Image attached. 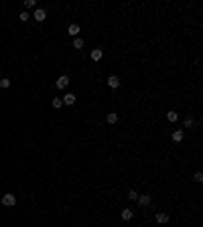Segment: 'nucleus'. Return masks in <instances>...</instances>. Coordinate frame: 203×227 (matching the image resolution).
<instances>
[{
  "mask_svg": "<svg viewBox=\"0 0 203 227\" xmlns=\"http://www.w3.org/2000/svg\"><path fill=\"white\" fill-rule=\"evenodd\" d=\"M14 203H16V197L12 195V193H6V195L2 197V205L4 207H12Z\"/></svg>",
  "mask_w": 203,
  "mask_h": 227,
  "instance_id": "obj_1",
  "label": "nucleus"
},
{
  "mask_svg": "<svg viewBox=\"0 0 203 227\" xmlns=\"http://www.w3.org/2000/svg\"><path fill=\"white\" fill-rule=\"evenodd\" d=\"M138 205H140V207H148L150 203H152V199H150V195H138Z\"/></svg>",
  "mask_w": 203,
  "mask_h": 227,
  "instance_id": "obj_2",
  "label": "nucleus"
},
{
  "mask_svg": "<svg viewBox=\"0 0 203 227\" xmlns=\"http://www.w3.org/2000/svg\"><path fill=\"white\" fill-rule=\"evenodd\" d=\"M55 85H57L59 89H65L67 85H69V77H67V75H61L57 81H55Z\"/></svg>",
  "mask_w": 203,
  "mask_h": 227,
  "instance_id": "obj_3",
  "label": "nucleus"
},
{
  "mask_svg": "<svg viewBox=\"0 0 203 227\" xmlns=\"http://www.w3.org/2000/svg\"><path fill=\"white\" fill-rule=\"evenodd\" d=\"M108 85H110L112 89L120 87V77L118 75H110V77H108Z\"/></svg>",
  "mask_w": 203,
  "mask_h": 227,
  "instance_id": "obj_4",
  "label": "nucleus"
},
{
  "mask_svg": "<svg viewBox=\"0 0 203 227\" xmlns=\"http://www.w3.org/2000/svg\"><path fill=\"white\" fill-rule=\"evenodd\" d=\"M35 20H39V23H43V20H45L47 18V12L45 10H43V8H37V10H35Z\"/></svg>",
  "mask_w": 203,
  "mask_h": 227,
  "instance_id": "obj_5",
  "label": "nucleus"
},
{
  "mask_svg": "<svg viewBox=\"0 0 203 227\" xmlns=\"http://www.w3.org/2000/svg\"><path fill=\"white\" fill-rule=\"evenodd\" d=\"M157 223H169V213H157Z\"/></svg>",
  "mask_w": 203,
  "mask_h": 227,
  "instance_id": "obj_6",
  "label": "nucleus"
},
{
  "mask_svg": "<svg viewBox=\"0 0 203 227\" xmlns=\"http://www.w3.org/2000/svg\"><path fill=\"white\" fill-rule=\"evenodd\" d=\"M63 104H65V106H73V104H75V95H73V93H65Z\"/></svg>",
  "mask_w": 203,
  "mask_h": 227,
  "instance_id": "obj_7",
  "label": "nucleus"
},
{
  "mask_svg": "<svg viewBox=\"0 0 203 227\" xmlns=\"http://www.w3.org/2000/svg\"><path fill=\"white\" fill-rule=\"evenodd\" d=\"M183 130H175V132H173V136H171V138H173V142H181V140H183Z\"/></svg>",
  "mask_w": 203,
  "mask_h": 227,
  "instance_id": "obj_8",
  "label": "nucleus"
},
{
  "mask_svg": "<svg viewBox=\"0 0 203 227\" xmlns=\"http://www.w3.org/2000/svg\"><path fill=\"white\" fill-rule=\"evenodd\" d=\"M132 215H134V213H132L130 209H124V211L120 213V217H122L124 221H130V219H132Z\"/></svg>",
  "mask_w": 203,
  "mask_h": 227,
  "instance_id": "obj_9",
  "label": "nucleus"
},
{
  "mask_svg": "<svg viewBox=\"0 0 203 227\" xmlns=\"http://www.w3.org/2000/svg\"><path fill=\"white\" fill-rule=\"evenodd\" d=\"M102 49H93L92 51V61H100V59H102Z\"/></svg>",
  "mask_w": 203,
  "mask_h": 227,
  "instance_id": "obj_10",
  "label": "nucleus"
},
{
  "mask_svg": "<svg viewBox=\"0 0 203 227\" xmlns=\"http://www.w3.org/2000/svg\"><path fill=\"white\" fill-rule=\"evenodd\" d=\"M77 33H79V24H69V35L77 37Z\"/></svg>",
  "mask_w": 203,
  "mask_h": 227,
  "instance_id": "obj_11",
  "label": "nucleus"
},
{
  "mask_svg": "<svg viewBox=\"0 0 203 227\" xmlns=\"http://www.w3.org/2000/svg\"><path fill=\"white\" fill-rule=\"evenodd\" d=\"M108 124H116V122H118V114H114V112H112V114H108Z\"/></svg>",
  "mask_w": 203,
  "mask_h": 227,
  "instance_id": "obj_12",
  "label": "nucleus"
},
{
  "mask_svg": "<svg viewBox=\"0 0 203 227\" xmlns=\"http://www.w3.org/2000/svg\"><path fill=\"white\" fill-rule=\"evenodd\" d=\"M167 120H169V122H177V120H179V114H175V112H167Z\"/></svg>",
  "mask_w": 203,
  "mask_h": 227,
  "instance_id": "obj_13",
  "label": "nucleus"
},
{
  "mask_svg": "<svg viewBox=\"0 0 203 227\" xmlns=\"http://www.w3.org/2000/svg\"><path fill=\"white\" fill-rule=\"evenodd\" d=\"M0 87H2V89H8V87H10V79H8V77L0 79Z\"/></svg>",
  "mask_w": 203,
  "mask_h": 227,
  "instance_id": "obj_14",
  "label": "nucleus"
},
{
  "mask_svg": "<svg viewBox=\"0 0 203 227\" xmlns=\"http://www.w3.org/2000/svg\"><path fill=\"white\" fill-rule=\"evenodd\" d=\"M73 47H75V49H81V47H83V39L75 37V41H73Z\"/></svg>",
  "mask_w": 203,
  "mask_h": 227,
  "instance_id": "obj_15",
  "label": "nucleus"
},
{
  "mask_svg": "<svg viewBox=\"0 0 203 227\" xmlns=\"http://www.w3.org/2000/svg\"><path fill=\"white\" fill-rule=\"evenodd\" d=\"M128 199H130V201H136L138 199V193L134 189H130V191H128Z\"/></svg>",
  "mask_w": 203,
  "mask_h": 227,
  "instance_id": "obj_16",
  "label": "nucleus"
},
{
  "mask_svg": "<svg viewBox=\"0 0 203 227\" xmlns=\"http://www.w3.org/2000/svg\"><path fill=\"white\" fill-rule=\"evenodd\" d=\"M193 181H195V183H201V181H203V174H201V170H197V173L193 174Z\"/></svg>",
  "mask_w": 203,
  "mask_h": 227,
  "instance_id": "obj_17",
  "label": "nucleus"
},
{
  "mask_svg": "<svg viewBox=\"0 0 203 227\" xmlns=\"http://www.w3.org/2000/svg\"><path fill=\"white\" fill-rule=\"evenodd\" d=\"M61 104H63L61 97H55V100H53V108H61Z\"/></svg>",
  "mask_w": 203,
  "mask_h": 227,
  "instance_id": "obj_18",
  "label": "nucleus"
},
{
  "mask_svg": "<svg viewBox=\"0 0 203 227\" xmlns=\"http://www.w3.org/2000/svg\"><path fill=\"white\" fill-rule=\"evenodd\" d=\"M19 18L23 20V23H27V20H29V12H20V14H19Z\"/></svg>",
  "mask_w": 203,
  "mask_h": 227,
  "instance_id": "obj_19",
  "label": "nucleus"
},
{
  "mask_svg": "<svg viewBox=\"0 0 203 227\" xmlns=\"http://www.w3.org/2000/svg\"><path fill=\"white\" fill-rule=\"evenodd\" d=\"M35 4H37L35 0H24V6L27 8H35Z\"/></svg>",
  "mask_w": 203,
  "mask_h": 227,
  "instance_id": "obj_20",
  "label": "nucleus"
},
{
  "mask_svg": "<svg viewBox=\"0 0 203 227\" xmlns=\"http://www.w3.org/2000/svg\"><path fill=\"white\" fill-rule=\"evenodd\" d=\"M193 126V118H187L185 120V128H191Z\"/></svg>",
  "mask_w": 203,
  "mask_h": 227,
  "instance_id": "obj_21",
  "label": "nucleus"
}]
</instances>
